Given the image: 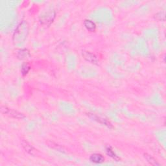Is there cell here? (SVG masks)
Instances as JSON below:
<instances>
[{"mask_svg": "<svg viewBox=\"0 0 166 166\" xmlns=\"http://www.w3.org/2000/svg\"><path fill=\"white\" fill-rule=\"evenodd\" d=\"M29 27L27 22L22 21L18 26L13 34V40L16 44L23 43L26 40L29 34Z\"/></svg>", "mask_w": 166, "mask_h": 166, "instance_id": "6da1fadb", "label": "cell"}, {"mask_svg": "<svg viewBox=\"0 0 166 166\" xmlns=\"http://www.w3.org/2000/svg\"><path fill=\"white\" fill-rule=\"evenodd\" d=\"M82 55L85 60L89 62H90L93 64H98V59L96 55L93 53L87 51H82Z\"/></svg>", "mask_w": 166, "mask_h": 166, "instance_id": "277c9868", "label": "cell"}, {"mask_svg": "<svg viewBox=\"0 0 166 166\" xmlns=\"http://www.w3.org/2000/svg\"><path fill=\"white\" fill-rule=\"evenodd\" d=\"M55 10H49L45 12L44 13L41 14L40 16V22L41 25H42L45 27L49 26L51 23H53V20H54L55 18Z\"/></svg>", "mask_w": 166, "mask_h": 166, "instance_id": "7a4b0ae2", "label": "cell"}, {"mask_svg": "<svg viewBox=\"0 0 166 166\" xmlns=\"http://www.w3.org/2000/svg\"><path fill=\"white\" fill-rule=\"evenodd\" d=\"M29 70H30V66H29V65L28 64L25 63L22 65V68H21V73L22 75L23 76L26 75L29 72Z\"/></svg>", "mask_w": 166, "mask_h": 166, "instance_id": "8fae6325", "label": "cell"}, {"mask_svg": "<svg viewBox=\"0 0 166 166\" xmlns=\"http://www.w3.org/2000/svg\"><path fill=\"white\" fill-rule=\"evenodd\" d=\"M155 18L160 21H164L165 20V11H160L155 14Z\"/></svg>", "mask_w": 166, "mask_h": 166, "instance_id": "7c38bea8", "label": "cell"}, {"mask_svg": "<svg viewBox=\"0 0 166 166\" xmlns=\"http://www.w3.org/2000/svg\"><path fill=\"white\" fill-rule=\"evenodd\" d=\"M144 156L145 159L147 160V162L149 164H150L151 165H155V166L160 165V164L158 162V161L156 160L155 158H154L153 156H152L151 155H149V154L144 153Z\"/></svg>", "mask_w": 166, "mask_h": 166, "instance_id": "ba28073f", "label": "cell"}, {"mask_svg": "<svg viewBox=\"0 0 166 166\" xmlns=\"http://www.w3.org/2000/svg\"><path fill=\"white\" fill-rule=\"evenodd\" d=\"M22 146L23 147V149H24L27 152L30 154L31 155H34V153L36 152V150L29 143V142L25 140H22Z\"/></svg>", "mask_w": 166, "mask_h": 166, "instance_id": "5b68a950", "label": "cell"}, {"mask_svg": "<svg viewBox=\"0 0 166 166\" xmlns=\"http://www.w3.org/2000/svg\"><path fill=\"white\" fill-rule=\"evenodd\" d=\"M1 112L2 113H3L5 115H7L9 117L16 118V119H19L22 120L23 118L25 117V116L23 114L20 113V112H18L15 110H13L12 109L8 108L7 106H1Z\"/></svg>", "mask_w": 166, "mask_h": 166, "instance_id": "3957f363", "label": "cell"}, {"mask_svg": "<svg viewBox=\"0 0 166 166\" xmlns=\"http://www.w3.org/2000/svg\"><path fill=\"white\" fill-rule=\"evenodd\" d=\"M84 26L89 31H95L96 29V25L93 21L90 20H85L84 21Z\"/></svg>", "mask_w": 166, "mask_h": 166, "instance_id": "52a82bcc", "label": "cell"}, {"mask_svg": "<svg viewBox=\"0 0 166 166\" xmlns=\"http://www.w3.org/2000/svg\"><path fill=\"white\" fill-rule=\"evenodd\" d=\"M90 160L92 163L101 164L105 161V158L102 155H101V154L95 153L90 156Z\"/></svg>", "mask_w": 166, "mask_h": 166, "instance_id": "8992f818", "label": "cell"}, {"mask_svg": "<svg viewBox=\"0 0 166 166\" xmlns=\"http://www.w3.org/2000/svg\"><path fill=\"white\" fill-rule=\"evenodd\" d=\"M30 53H29V50L27 49H23L18 51L17 57L20 60H23V59H26L29 57H30Z\"/></svg>", "mask_w": 166, "mask_h": 166, "instance_id": "9c48e42d", "label": "cell"}, {"mask_svg": "<svg viewBox=\"0 0 166 166\" xmlns=\"http://www.w3.org/2000/svg\"><path fill=\"white\" fill-rule=\"evenodd\" d=\"M106 153H107V155L110 156V157H112L113 159H114L115 160L119 161L120 160V158L116 155V154L114 152V151H113V149H112V148L110 146H107L106 147Z\"/></svg>", "mask_w": 166, "mask_h": 166, "instance_id": "30bf717a", "label": "cell"}]
</instances>
